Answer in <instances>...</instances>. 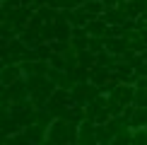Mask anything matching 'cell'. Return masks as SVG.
Segmentation results:
<instances>
[{
    "instance_id": "obj_11",
    "label": "cell",
    "mask_w": 147,
    "mask_h": 145,
    "mask_svg": "<svg viewBox=\"0 0 147 145\" xmlns=\"http://www.w3.org/2000/svg\"><path fill=\"white\" fill-rule=\"evenodd\" d=\"M24 131V136H27V140L29 145H46V131L44 126H39V123H29L27 128H22Z\"/></svg>"
},
{
    "instance_id": "obj_15",
    "label": "cell",
    "mask_w": 147,
    "mask_h": 145,
    "mask_svg": "<svg viewBox=\"0 0 147 145\" xmlns=\"http://www.w3.org/2000/svg\"><path fill=\"white\" fill-rule=\"evenodd\" d=\"M101 17H104V20H106L109 24H123L125 20H130V17H128L125 12L121 10V7H106Z\"/></svg>"
},
{
    "instance_id": "obj_4",
    "label": "cell",
    "mask_w": 147,
    "mask_h": 145,
    "mask_svg": "<svg viewBox=\"0 0 147 145\" xmlns=\"http://www.w3.org/2000/svg\"><path fill=\"white\" fill-rule=\"evenodd\" d=\"M70 104H75V102H72V92H70V89H63V87H58L56 92H53L51 97H48V102H46V109H48V111H51L56 119H60L65 111H68V106H70Z\"/></svg>"
},
{
    "instance_id": "obj_22",
    "label": "cell",
    "mask_w": 147,
    "mask_h": 145,
    "mask_svg": "<svg viewBox=\"0 0 147 145\" xmlns=\"http://www.w3.org/2000/svg\"><path fill=\"white\" fill-rule=\"evenodd\" d=\"M135 106H147V87H135V99H133Z\"/></svg>"
},
{
    "instance_id": "obj_1",
    "label": "cell",
    "mask_w": 147,
    "mask_h": 145,
    "mask_svg": "<svg viewBox=\"0 0 147 145\" xmlns=\"http://www.w3.org/2000/svg\"><path fill=\"white\" fill-rule=\"evenodd\" d=\"M80 140V123H72L68 119H53V123L46 131L48 145H68Z\"/></svg>"
},
{
    "instance_id": "obj_23",
    "label": "cell",
    "mask_w": 147,
    "mask_h": 145,
    "mask_svg": "<svg viewBox=\"0 0 147 145\" xmlns=\"http://www.w3.org/2000/svg\"><path fill=\"white\" fill-rule=\"evenodd\" d=\"M133 143H147V126L133 128Z\"/></svg>"
},
{
    "instance_id": "obj_20",
    "label": "cell",
    "mask_w": 147,
    "mask_h": 145,
    "mask_svg": "<svg viewBox=\"0 0 147 145\" xmlns=\"http://www.w3.org/2000/svg\"><path fill=\"white\" fill-rule=\"evenodd\" d=\"M109 111H111V116H121V114H123V109H125V104L121 99H116V97H111L109 94Z\"/></svg>"
},
{
    "instance_id": "obj_13",
    "label": "cell",
    "mask_w": 147,
    "mask_h": 145,
    "mask_svg": "<svg viewBox=\"0 0 147 145\" xmlns=\"http://www.w3.org/2000/svg\"><path fill=\"white\" fill-rule=\"evenodd\" d=\"M106 51L113 56H123L125 51H130V44L125 36H111V39H106Z\"/></svg>"
},
{
    "instance_id": "obj_12",
    "label": "cell",
    "mask_w": 147,
    "mask_h": 145,
    "mask_svg": "<svg viewBox=\"0 0 147 145\" xmlns=\"http://www.w3.org/2000/svg\"><path fill=\"white\" fill-rule=\"evenodd\" d=\"M89 80L94 82V85H99V87H104L106 82H111L113 80V75H111V68H106V65H92V70H89ZM116 82V80H113Z\"/></svg>"
},
{
    "instance_id": "obj_24",
    "label": "cell",
    "mask_w": 147,
    "mask_h": 145,
    "mask_svg": "<svg viewBox=\"0 0 147 145\" xmlns=\"http://www.w3.org/2000/svg\"><path fill=\"white\" fill-rule=\"evenodd\" d=\"M104 5H106V7H118L121 3H123V0H101Z\"/></svg>"
},
{
    "instance_id": "obj_18",
    "label": "cell",
    "mask_w": 147,
    "mask_h": 145,
    "mask_svg": "<svg viewBox=\"0 0 147 145\" xmlns=\"http://www.w3.org/2000/svg\"><path fill=\"white\" fill-rule=\"evenodd\" d=\"M89 70H92V68H84V65H75V68H68V72L72 75L75 85H77V82H87V80H89Z\"/></svg>"
},
{
    "instance_id": "obj_19",
    "label": "cell",
    "mask_w": 147,
    "mask_h": 145,
    "mask_svg": "<svg viewBox=\"0 0 147 145\" xmlns=\"http://www.w3.org/2000/svg\"><path fill=\"white\" fill-rule=\"evenodd\" d=\"M125 143H133V128H123L113 136L111 145H125Z\"/></svg>"
},
{
    "instance_id": "obj_17",
    "label": "cell",
    "mask_w": 147,
    "mask_h": 145,
    "mask_svg": "<svg viewBox=\"0 0 147 145\" xmlns=\"http://www.w3.org/2000/svg\"><path fill=\"white\" fill-rule=\"evenodd\" d=\"M130 126L133 128H140V126H147V106H135L130 116Z\"/></svg>"
},
{
    "instance_id": "obj_6",
    "label": "cell",
    "mask_w": 147,
    "mask_h": 145,
    "mask_svg": "<svg viewBox=\"0 0 147 145\" xmlns=\"http://www.w3.org/2000/svg\"><path fill=\"white\" fill-rule=\"evenodd\" d=\"M3 94L7 97L12 104H20V102H24V99H32V97H29L27 77H20L17 82H12V85H7V87H3Z\"/></svg>"
},
{
    "instance_id": "obj_25",
    "label": "cell",
    "mask_w": 147,
    "mask_h": 145,
    "mask_svg": "<svg viewBox=\"0 0 147 145\" xmlns=\"http://www.w3.org/2000/svg\"><path fill=\"white\" fill-rule=\"evenodd\" d=\"M75 3H77V7H80V5H84V3H87V0H75Z\"/></svg>"
},
{
    "instance_id": "obj_5",
    "label": "cell",
    "mask_w": 147,
    "mask_h": 145,
    "mask_svg": "<svg viewBox=\"0 0 147 145\" xmlns=\"http://www.w3.org/2000/svg\"><path fill=\"white\" fill-rule=\"evenodd\" d=\"M72 92V102H75V104H87V102H92L94 99L96 94H101V87L99 85H94L92 80H87V82H77L75 87L70 89Z\"/></svg>"
},
{
    "instance_id": "obj_16",
    "label": "cell",
    "mask_w": 147,
    "mask_h": 145,
    "mask_svg": "<svg viewBox=\"0 0 147 145\" xmlns=\"http://www.w3.org/2000/svg\"><path fill=\"white\" fill-rule=\"evenodd\" d=\"M82 7H84V12H87V15L92 17V20H94V17H101V15H104L106 5H104L101 0H87V3H84Z\"/></svg>"
},
{
    "instance_id": "obj_8",
    "label": "cell",
    "mask_w": 147,
    "mask_h": 145,
    "mask_svg": "<svg viewBox=\"0 0 147 145\" xmlns=\"http://www.w3.org/2000/svg\"><path fill=\"white\" fill-rule=\"evenodd\" d=\"M80 145H96L99 138H96V121L94 119H84L80 123Z\"/></svg>"
},
{
    "instance_id": "obj_3",
    "label": "cell",
    "mask_w": 147,
    "mask_h": 145,
    "mask_svg": "<svg viewBox=\"0 0 147 145\" xmlns=\"http://www.w3.org/2000/svg\"><path fill=\"white\" fill-rule=\"evenodd\" d=\"M0 51H3V65H7V63H22V60L27 58V53H29V46L22 41V36H15V39L5 41Z\"/></svg>"
},
{
    "instance_id": "obj_7",
    "label": "cell",
    "mask_w": 147,
    "mask_h": 145,
    "mask_svg": "<svg viewBox=\"0 0 147 145\" xmlns=\"http://www.w3.org/2000/svg\"><path fill=\"white\" fill-rule=\"evenodd\" d=\"M109 94L116 97V99H121L123 104H133V99H135V85L133 82H113V87L109 89Z\"/></svg>"
},
{
    "instance_id": "obj_9",
    "label": "cell",
    "mask_w": 147,
    "mask_h": 145,
    "mask_svg": "<svg viewBox=\"0 0 147 145\" xmlns=\"http://www.w3.org/2000/svg\"><path fill=\"white\" fill-rule=\"evenodd\" d=\"M48 77L56 82V87H63V89H72V87H75V80H72V75L65 68H53V65H51Z\"/></svg>"
},
{
    "instance_id": "obj_10",
    "label": "cell",
    "mask_w": 147,
    "mask_h": 145,
    "mask_svg": "<svg viewBox=\"0 0 147 145\" xmlns=\"http://www.w3.org/2000/svg\"><path fill=\"white\" fill-rule=\"evenodd\" d=\"M20 77H24L20 63H7V65H3V72H0V82H3V87H7V85L17 82Z\"/></svg>"
},
{
    "instance_id": "obj_2",
    "label": "cell",
    "mask_w": 147,
    "mask_h": 145,
    "mask_svg": "<svg viewBox=\"0 0 147 145\" xmlns=\"http://www.w3.org/2000/svg\"><path fill=\"white\" fill-rule=\"evenodd\" d=\"M27 85H29V97H32L34 106H46L48 97L58 89L48 75H27Z\"/></svg>"
},
{
    "instance_id": "obj_21",
    "label": "cell",
    "mask_w": 147,
    "mask_h": 145,
    "mask_svg": "<svg viewBox=\"0 0 147 145\" xmlns=\"http://www.w3.org/2000/svg\"><path fill=\"white\" fill-rule=\"evenodd\" d=\"M70 44L77 48V51H87L89 48V36H70Z\"/></svg>"
},
{
    "instance_id": "obj_14",
    "label": "cell",
    "mask_w": 147,
    "mask_h": 145,
    "mask_svg": "<svg viewBox=\"0 0 147 145\" xmlns=\"http://www.w3.org/2000/svg\"><path fill=\"white\" fill-rule=\"evenodd\" d=\"M84 27H87L89 36H106V32H109V22L104 20V17H94V20H89Z\"/></svg>"
}]
</instances>
